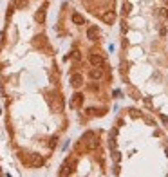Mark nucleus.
Listing matches in <instances>:
<instances>
[{
    "mask_svg": "<svg viewBox=\"0 0 168 177\" xmlns=\"http://www.w3.org/2000/svg\"><path fill=\"white\" fill-rule=\"evenodd\" d=\"M76 166H78V159L76 157H69L64 164L60 166V175H72L76 172Z\"/></svg>",
    "mask_w": 168,
    "mask_h": 177,
    "instance_id": "f257e3e1",
    "label": "nucleus"
},
{
    "mask_svg": "<svg viewBox=\"0 0 168 177\" xmlns=\"http://www.w3.org/2000/svg\"><path fill=\"white\" fill-rule=\"evenodd\" d=\"M81 105H83V94H81V92H74V94L71 96L69 107H71V109H80Z\"/></svg>",
    "mask_w": 168,
    "mask_h": 177,
    "instance_id": "f03ea898",
    "label": "nucleus"
},
{
    "mask_svg": "<svg viewBox=\"0 0 168 177\" xmlns=\"http://www.w3.org/2000/svg\"><path fill=\"white\" fill-rule=\"evenodd\" d=\"M89 61H90L92 67H103V63H105L103 56L98 54V53H90V54H89Z\"/></svg>",
    "mask_w": 168,
    "mask_h": 177,
    "instance_id": "7ed1b4c3",
    "label": "nucleus"
},
{
    "mask_svg": "<svg viewBox=\"0 0 168 177\" xmlns=\"http://www.w3.org/2000/svg\"><path fill=\"white\" fill-rule=\"evenodd\" d=\"M71 85H72V89H80L83 85V74L81 72H72L71 74Z\"/></svg>",
    "mask_w": 168,
    "mask_h": 177,
    "instance_id": "20e7f679",
    "label": "nucleus"
},
{
    "mask_svg": "<svg viewBox=\"0 0 168 177\" xmlns=\"http://www.w3.org/2000/svg\"><path fill=\"white\" fill-rule=\"evenodd\" d=\"M89 76H90V80H100V78L103 76V71H101V67H94V69H90Z\"/></svg>",
    "mask_w": 168,
    "mask_h": 177,
    "instance_id": "39448f33",
    "label": "nucleus"
},
{
    "mask_svg": "<svg viewBox=\"0 0 168 177\" xmlns=\"http://www.w3.org/2000/svg\"><path fill=\"white\" fill-rule=\"evenodd\" d=\"M98 35H100V31H98L96 27H89V29H87V38H89L90 42H96Z\"/></svg>",
    "mask_w": 168,
    "mask_h": 177,
    "instance_id": "423d86ee",
    "label": "nucleus"
},
{
    "mask_svg": "<svg viewBox=\"0 0 168 177\" xmlns=\"http://www.w3.org/2000/svg\"><path fill=\"white\" fill-rule=\"evenodd\" d=\"M114 20H116V15H114L112 11H107L103 15V22L105 24H114Z\"/></svg>",
    "mask_w": 168,
    "mask_h": 177,
    "instance_id": "0eeeda50",
    "label": "nucleus"
},
{
    "mask_svg": "<svg viewBox=\"0 0 168 177\" xmlns=\"http://www.w3.org/2000/svg\"><path fill=\"white\" fill-rule=\"evenodd\" d=\"M71 20H72V24H76V25H81L83 22H85V20H83V16H81L80 13H72Z\"/></svg>",
    "mask_w": 168,
    "mask_h": 177,
    "instance_id": "6e6552de",
    "label": "nucleus"
},
{
    "mask_svg": "<svg viewBox=\"0 0 168 177\" xmlns=\"http://www.w3.org/2000/svg\"><path fill=\"white\" fill-rule=\"evenodd\" d=\"M130 11H132L130 2H123V6H121V13H123V16H128V15H130Z\"/></svg>",
    "mask_w": 168,
    "mask_h": 177,
    "instance_id": "1a4fd4ad",
    "label": "nucleus"
},
{
    "mask_svg": "<svg viewBox=\"0 0 168 177\" xmlns=\"http://www.w3.org/2000/svg\"><path fill=\"white\" fill-rule=\"evenodd\" d=\"M159 15H161L163 18H166V16H168V13H166V9H161V13H159Z\"/></svg>",
    "mask_w": 168,
    "mask_h": 177,
    "instance_id": "9d476101",
    "label": "nucleus"
}]
</instances>
